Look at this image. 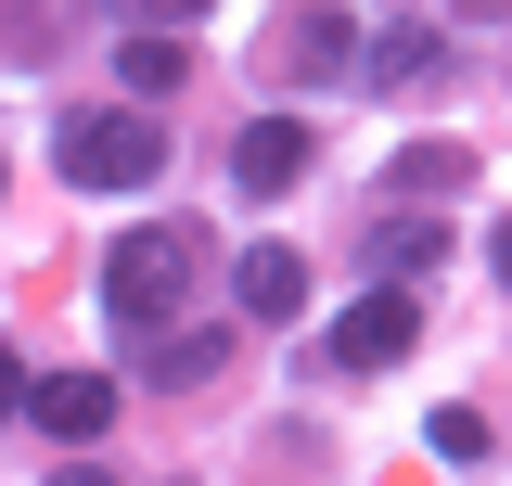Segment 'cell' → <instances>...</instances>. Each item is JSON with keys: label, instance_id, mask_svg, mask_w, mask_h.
<instances>
[{"label": "cell", "instance_id": "10", "mask_svg": "<svg viewBox=\"0 0 512 486\" xmlns=\"http://www.w3.org/2000/svg\"><path fill=\"white\" fill-rule=\"evenodd\" d=\"M461 180H474V154H461V141H410V154H397V192H423V205L461 192Z\"/></svg>", "mask_w": 512, "mask_h": 486}, {"label": "cell", "instance_id": "6", "mask_svg": "<svg viewBox=\"0 0 512 486\" xmlns=\"http://www.w3.org/2000/svg\"><path fill=\"white\" fill-rule=\"evenodd\" d=\"M231 307H244V320H295V307H308V256H295V243L231 256Z\"/></svg>", "mask_w": 512, "mask_h": 486}, {"label": "cell", "instance_id": "11", "mask_svg": "<svg viewBox=\"0 0 512 486\" xmlns=\"http://www.w3.org/2000/svg\"><path fill=\"white\" fill-rule=\"evenodd\" d=\"M346 52H359V39H346L333 13H308V26H295V77H346Z\"/></svg>", "mask_w": 512, "mask_h": 486}, {"label": "cell", "instance_id": "12", "mask_svg": "<svg viewBox=\"0 0 512 486\" xmlns=\"http://www.w3.org/2000/svg\"><path fill=\"white\" fill-rule=\"evenodd\" d=\"M436 461H487V410H436Z\"/></svg>", "mask_w": 512, "mask_h": 486}, {"label": "cell", "instance_id": "9", "mask_svg": "<svg viewBox=\"0 0 512 486\" xmlns=\"http://www.w3.org/2000/svg\"><path fill=\"white\" fill-rule=\"evenodd\" d=\"M180 26H128V52H116V77H128V90H141V103H154V90H180Z\"/></svg>", "mask_w": 512, "mask_h": 486}, {"label": "cell", "instance_id": "2", "mask_svg": "<svg viewBox=\"0 0 512 486\" xmlns=\"http://www.w3.org/2000/svg\"><path fill=\"white\" fill-rule=\"evenodd\" d=\"M180 295H192V231H128V243H103V307H116V320H167Z\"/></svg>", "mask_w": 512, "mask_h": 486}, {"label": "cell", "instance_id": "14", "mask_svg": "<svg viewBox=\"0 0 512 486\" xmlns=\"http://www.w3.org/2000/svg\"><path fill=\"white\" fill-rule=\"evenodd\" d=\"M13 410H26V359L0 346V423H13Z\"/></svg>", "mask_w": 512, "mask_h": 486}, {"label": "cell", "instance_id": "3", "mask_svg": "<svg viewBox=\"0 0 512 486\" xmlns=\"http://www.w3.org/2000/svg\"><path fill=\"white\" fill-rule=\"evenodd\" d=\"M308 154H320V141L295 116H244V141H231V192H244V205H282V192L308 180Z\"/></svg>", "mask_w": 512, "mask_h": 486}, {"label": "cell", "instance_id": "8", "mask_svg": "<svg viewBox=\"0 0 512 486\" xmlns=\"http://www.w3.org/2000/svg\"><path fill=\"white\" fill-rule=\"evenodd\" d=\"M436 77H448L436 26H384V39H372V90H436Z\"/></svg>", "mask_w": 512, "mask_h": 486}, {"label": "cell", "instance_id": "7", "mask_svg": "<svg viewBox=\"0 0 512 486\" xmlns=\"http://www.w3.org/2000/svg\"><path fill=\"white\" fill-rule=\"evenodd\" d=\"M436 256H448V231H436V218H384V231H372V295H410Z\"/></svg>", "mask_w": 512, "mask_h": 486}, {"label": "cell", "instance_id": "5", "mask_svg": "<svg viewBox=\"0 0 512 486\" xmlns=\"http://www.w3.org/2000/svg\"><path fill=\"white\" fill-rule=\"evenodd\" d=\"M26 410H39V435L90 448V435L116 423V384H103V371H39V384H26Z\"/></svg>", "mask_w": 512, "mask_h": 486}, {"label": "cell", "instance_id": "1", "mask_svg": "<svg viewBox=\"0 0 512 486\" xmlns=\"http://www.w3.org/2000/svg\"><path fill=\"white\" fill-rule=\"evenodd\" d=\"M52 154H64V180H77V192H154V167H167V128L128 116V103H103V116H64V128H52Z\"/></svg>", "mask_w": 512, "mask_h": 486}, {"label": "cell", "instance_id": "15", "mask_svg": "<svg viewBox=\"0 0 512 486\" xmlns=\"http://www.w3.org/2000/svg\"><path fill=\"white\" fill-rule=\"evenodd\" d=\"M52 486H116V474H103V461H64V474H52Z\"/></svg>", "mask_w": 512, "mask_h": 486}, {"label": "cell", "instance_id": "4", "mask_svg": "<svg viewBox=\"0 0 512 486\" xmlns=\"http://www.w3.org/2000/svg\"><path fill=\"white\" fill-rule=\"evenodd\" d=\"M410 346H423V307L410 295H359L346 320H333V371H397Z\"/></svg>", "mask_w": 512, "mask_h": 486}, {"label": "cell", "instance_id": "13", "mask_svg": "<svg viewBox=\"0 0 512 486\" xmlns=\"http://www.w3.org/2000/svg\"><path fill=\"white\" fill-rule=\"evenodd\" d=\"M154 371H167V384H205V371H218V333H180V346H167Z\"/></svg>", "mask_w": 512, "mask_h": 486}]
</instances>
